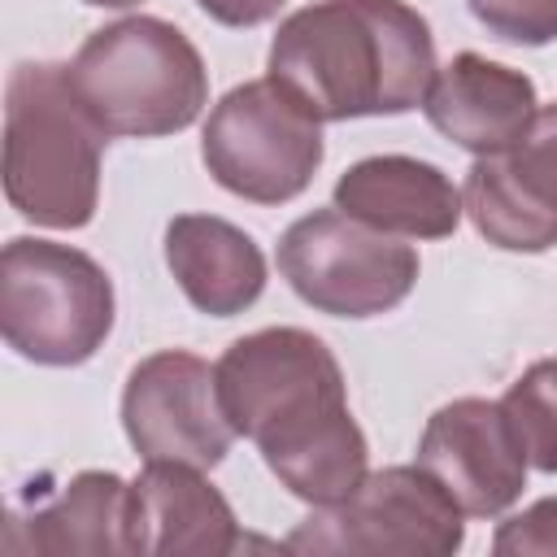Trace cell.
Returning <instances> with one entry per match:
<instances>
[{
  "mask_svg": "<svg viewBox=\"0 0 557 557\" xmlns=\"http://www.w3.org/2000/svg\"><path fill=\"white\" fill-rule=\"evenodd\" d=\"M235 435L261 448L270 474L305 505H335L370 474V444L348 409V383L313 331L239 335L213 366Z\"/></svg>",
  "mask_w": 557,
  "mask_h": 557,
  "instance_id": "1",
  "label": "cell"
},
{
  "mask_svg": "<svg viewBox=\"0 0 557 557\" xmlns=\"http://www.w3.org/2000/svg\"><path fill=\"white\" fill-rule=\"evenodd\" d=\"M435 35L405 0H318L270 39V78L318 122L396 117L435 83Z\"/></svg>",
  "mask_w": 557,
  "mask_h": 557,
  "instance_id": "2",
  "label": "cell"
},
{
  "mask_svg": "<svg viewBox=\"0 0 557 557\" xmlns=\"http://www.w3.org/2000/svg\"><path fill=\"white\" fill-rule=\"evenodd\" d=\"M109 135L70 83V65L22 61L4 87V196L48 231H78L100 205Z\"/></svg>",
  "mask_w": 557,
  "mask_h": 557,
  "instance_id": "3",
  "label": "cell"
},
{
  "mask_svg": "<svg viewBox=\"0 0 557 557\" xmlns=\"http://www.w3.org/2000/svg\"><path fill=\"white\" fill-rule=\"evenodd\" d=\"M70 83L109 139L178 135L209 104V70L196 44L148 13L91 30L70 61Z\"/></svg>",
  "mask_w": 557,
  "mask_h": 557,
  "instance_id": "4",
  "label": "cell"
},
{
  "mask_svg": "<svg viewBox=\"0 0 557 557\" xmlns=\"http://www.w3.org/2000/svg\"><path fill=\"white\" fill-rule=\"evenodd\" d=\"M113 278L83 248L13 235L0 252V335L35 366H83L113 331Z\"/></svg>",
  "mask_w": 557,
  "mask_h": 557,
  "instance_id": "5",
  "label": "cell"
},
{
  "mask_svg": "<svg viewBox=\"0 0 557 557\" xmlns=\"http://www.w3.org/2000/svg\"><path fill=\"white\" fill-rule=\"evenodd\" d=\"M322 157V122L270 74L231 87L205 117V170L218 187L252 205L296 200L313 183Z\"/></svg>",
  "mask_w": 557,
  "mask_h": 557,
  "instance_id": "6",
  "label": "cell"
},
{
  "mask_svg": "<svg viewBox=\"0 0 557 557\" xmlns=\"http://www.w3.org/2000/svg\"><path fill=\"white\" fill-rule=\"evenodd\" d=\"M466 544V513L422 466H383L344 500L318 505L287 540V553L361 557H453Z\"/></svg>",
  "mask_w": 557,
  "mask_h": 557,
  "instance_id": "7",
  "label": "cell"
},
{
  "mask_svg": "<svg viewBox=\"0 0 557 557\" xmlns=\"http://www.w3.org/2000/svg\"><path fill=\"white\" fill-rule=\"evenodd\" d=\"M418 252L344 209H313L278 239V274L318 313L379 318L418 283Z\"/></svg>",
  "mask_w": 557,
  "mask_h": 557,
  "instance_id": "8",
  "label": "cell"
},
{
  "mask_svg": "<svg viewBox=\"0 0 557 557\" xmlns=\"http://www.w3.org/2000/svg\"><path fill=\"white\" fill-rule=\"evenodd\" d=\"M122 426L144 461H183L200 470H213L235 440L213 366L183 348H161L126 374Z\"/></svg>",
  "mask_w": 557,
  "mask_h": 557,
  "instance_id": "9",
  "label": "cell"
},
{
  "mask_svg": "<svg viewBox=\"0 0 557 557\" xmlns=\"http://www.w3.org/2000/svg\"><path fill=\"white\" fill-rule=\"evenodd\" d=\"M461 205L474 231L505 252H548L557 244V104H544L505 152L474 157Z\"/></svg>",
  "mask_w": 557,
  "mask_h": 557,
  "instance_id": "10",
  "label": "cell"
},
{
  "mask_svg": "<svg viewBox=\"0 0 557 557\" xmlns=\"http://www.w3.org/2000/svg\"><path fill=\"white\" fill-rule=\"evenodd\" d=\"M418 466L444 483L466 518H500L527 487V453L500 400L457 396L418 435Z\"/></svg>",
  "mask_w": 557,
  "mask_h": 557,
  "instance_id": "11",
  "label": "cell"
},
{
  "mask_svg": "<svg viewBox=\"0 0 557 557\" xmlns=\"http://www.w3.org/2000/svg\"><path fill=\"white\" fill-rule=\"evenodd\" d=\"M422 113L448 144L487 157L522 139V131L540 113V96L522 70L487 61L479 52H457L444 70H435Z\"/></svg>",
  "mask_w": 557,
  "mask_h": 557,
  "instance_id": "12",
  "label": "cell"
},
{
  "mask_svg": "<svg viewBox=\"0 0 557 557\" xmlns=\"http://www.w3.org/2000/svg\"><path fill=\"white\" fill-rule=\"evenodd\" d=\"M135 553L226 557L239 548V518L231 500L183 461H144L131 483Z\"/></svg>",
  "mask_w": 557,
  "mask_h": 557,
  "instance_id": "13",
  "label": "cell"
},
{
  "mask_svg": "<svg viewBox=\"0 0 557 557\" xmlns=\"http://www.w3.org/2000/svg\"><path fill=\"white\" fill-rule=\"evenodd\" d=\"M335 209L400 239H444L466 213L461 187L435 161L405 152H383L348 165L335 183Z\"/></svg>",
  "mask_w": 557,
  "mask_h": 557,
  "instance_id": "14",
  "label": "cell"
},
{
  "mask_svg": "<svg viewBox=\"0 0 557 557\" xmlns=\"http://www.w3.org/2000/svg\"><path fill=\"white\" fill-rule=\"evenodd\" d=\"M165 265L183 296L209 318H235L252 309L265 292V252L261 244L218 218V213H178L165 226Z\"/></svg>",
  "mask_w": 557,
  "mask_h": 557,
  "instance_id": "15",
  "label": "cell"
},
{
  "mask_svg": "<svg viewBox=\"0 0 557 557\" xmlns=\"http://www.w3.org/2000/svg\"><path fill=\"white\" fill-rule=\"evenodd\" d=\"M9 531H26L13 548L44 557H135L131 531V483L113 470L74 474L52 500L35 505L26 518H13Z\"/></svg>",
  "mask_w": 557,
  "mask_h": 557,
  "instance_id": "16",
  "label": "cell"
},
{
  "mask_svg": "<svg viewBox=\"0 0 557 557\" xmlns=\"http://www.w3.org/2000/svg\"><path fill=\"white\" fill-rule=\"evenodd\" d=\"M500 409L527 453V466L557 474V357L531 361L500 396Z\"/></svg>",
  "mask_w": 557,
  "mask_h": 557,
  "instance_id": "17",
  "label": "cell"
},
{
  "mask_svg": "<svg viewBox=\"0 0 557 557\" xmlns=\"http://www.w3.org/2000/svg\"><path fill=\"white\" fill-rule=\"evenodd\" d=\"M474 22L522 48H544L557 39V0H466Z\"/></svg>",
  "mask_w": 557,
  "mask_h": 557,
  "instance_id": "18",
  "label": "cell"
},
{
  "mask_svg": "<svg viewBox=\"0 0 557 557\" xmlns=\"http://www.w3.org/2000/svg\"><path fill=\"white\" fill-rule=\"evenodd\" d=\"M496 557H553L557 553V496L527 505L522 513L505 518L492 535Z\"/></svg>",
  "mask_w": 557,
  "mask_h": 557,
  "instance_id": "19",
  "label": "cell"
},
{
  "mask_svg": "<svg viewBox=\"0 0 557 557\" xmlns=\"http://www.w3.org/2000/svg\"><path fill=\"white\" fill-rule=\"evenodd\" d=\"M205 17H213L218 26H235V30H248V26H261L270 17H278V9L287 0H196Z\"/></svg>",
  "mask_w": 557,
  "mask_h": 557,
  "instance_id": "20",
  "label": "cell"
},
{
  "mask_svg": "<svg viewBox=\"0 0 557 557\" xmlns=\"http://www.w3.org/2000/svg\"><path fill=\"white\" fill-rule=\"evenodd\" d=\"M83 4H96V9H131L139 0H83Z\"/></svg>",
  "mask_w": 557,
  "mask_h": 557,
  "instance_id": "21",
  "label": "cell"
}]
</instances>
